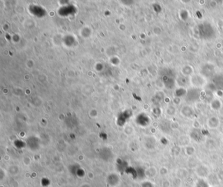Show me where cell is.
Returning <instances> with one entry per match:
<instances>
[{"label": "cell", "instance_id": "6da1fadb", "mask_svg": "<svg viewBox=\"0 0 223 187\" xmlns=\"http://www.w3.org/2000/svg\"><path fill=\"white\" fill-rule=\"evenodd\" d=\"M196 171H197V174H198V176L200 175L201 173H202L201 177H207V175L209 174L208 170H207V168L204 167L203 166H198V167H197Z\"/></svg>", "mask_w": 223, "mask_h": 187}, {"label": "cell", "instance_id": "7a4b0ae2", "mask_svg": "<svg viewBox=\"0 0 223 187\" xmlns=\"http://www.w3.org/2000/svg\"><path fill=\"white\" fill-rule=\"evenodd\" d=\"M145 174L148 177H155L156 174H157V171H156L155 168L151 167L148 168V170L146 171Z\"/></svg>", "mask_w": 223, "mask_h": 187}, {"label": "cell", "instance_id": "3957f363", "mask_svg": "<svg viewBox=\"0 0 223 187\" xmlns=\"http://www.w3.org/2000/svg\"><path fill=\"white\" fill-rule=\"evenodd\" d=\"M177 175H178L179 178H181V179L184 178V177H186L187 175H188V171H187L186 169L181 168L177 171Z\"/></svg>", "mask_w": 223, "mask_h": 187}, {"label": "cell", "instance_id": "277c9868", "mask_svg": "<svg viewBox=\"0 0 223 187\" xmlns=\"http://www.w3.org/2000/svg\"><path fill=\"white\" fill-rule=\"evenodd\" d=\"M171 183L168 180H165L162 182V186L163 187H170Z\"/></svg>", "mask_w": 223, "mask_h": 187}]
</instances>
